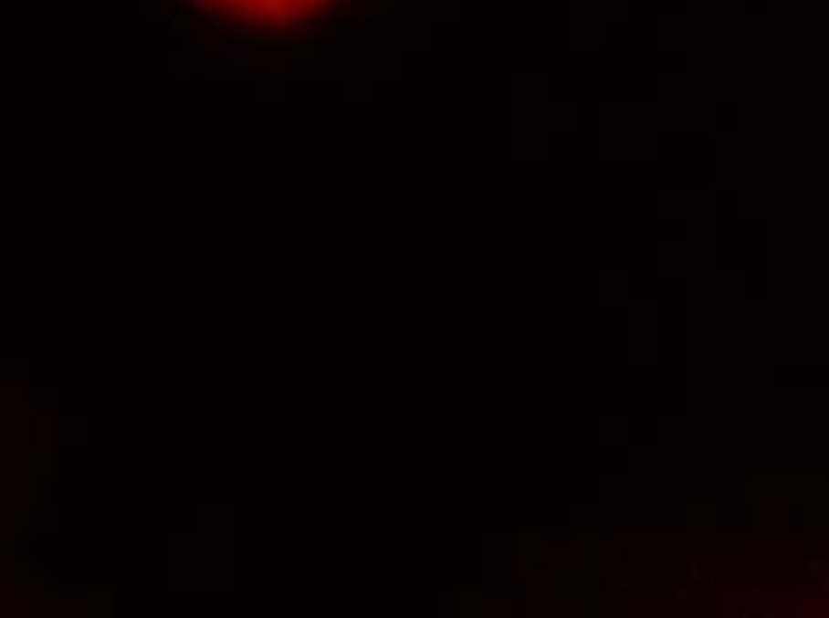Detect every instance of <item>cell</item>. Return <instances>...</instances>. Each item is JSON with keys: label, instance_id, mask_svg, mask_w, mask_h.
Returning a JSON list of instances; mask_svg holds the SVG:
<instances>
[{"label": "cell", "instance_id": "cell-1", "mask_svg": "<svg viewBox=\"0 0 829 618\" xmlns=\"http://www.w3.org/2000/svg\"><path fill=\"white\" fill-rule=\"evenodd\" d=\"M183 4L197 18H205L207 26H218L229 33L287 37V33L319 29L369 0H183Z\"/></svg>", "mask_w": 829, "mask_h": 618}]
</instances>
